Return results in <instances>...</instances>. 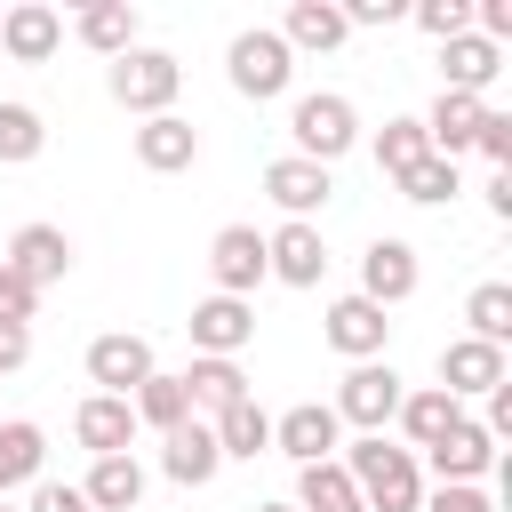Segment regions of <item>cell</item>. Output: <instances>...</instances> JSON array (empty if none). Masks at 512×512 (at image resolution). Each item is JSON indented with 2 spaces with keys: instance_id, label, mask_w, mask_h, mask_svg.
Wrapping results in <instances>:
<instances>
[{
  "instance_id": "22",
  "label": "cell",
  "mask_w": 512,
  "mask_h": 512,
  "mask_svg": "<svg viewBox=\"0 0 512 512\" xmlns=\"http://www.w3.org/2000/svg\"><path fill=\"white\" fill-rule=\"evenodd\" d=\"M392 416H400V432H408L416 448H440V440L464 424V408H456L440 384H424V392H400V408H392Z\"/></svg>"
},
{
  "instance_id": "1",
  "label": "cell",
  "mask_w": 512,
  "mask_h": 512,
  "mask_svg": "<svg viewBox=\"0 0 512 512\" xmlns=\"http://www.w3.org/2000/svg\"><path fill=\"white\" fill-rule=\"evenodd\" d=\"M344 480L360 488L368 512H424V472H416V448H384V432L352 440L344 456Z\"/></svg>"
},
{
  "instance_id": "39",
  "label": "cell",
  "mask_w": 512,
  "mask_h": 512,
  "mask_svg": "<svg viewBox=\"0 0 512 512\" xmlns=\"http://www.w3.org/2000/svg\"><path fill=\"white\" fill-rule=\"evenodd\" d=\"M24 512H88V496H80V488H64V480H40Z\"/></svg>"
},
{
  "instance_id": "14",
  "label": "cell",
  "mask_w": 512,
  "mask_h": 512,
  "mask_svg": "<svg viewBox=\"0 0 512 512\" xmlns=\"http://www.w3.org/2000/svg\"><path fill=\"white\" fill-rule=\"evenodd\" d=\"M504 384V344H480V336H456L440 352V392L464 400V392H496Z\"/></svg>"
},
{
  "instance_id": "25",
  "label": "cell",
  "mask_w": 512,
  "mask_h": 512,
  "mask_svg": "<svg viewBox=\"0 0 512 512\" xmlns=\"http://www.w3.org/2000/svg\"><path fill=\"white\" fill-rule=\"evenodd\" d=\"M208 432H216V456H264V448H272V416H264L256 400L216 408V416H208Z\"/></svg>"
},
{
  "instance_id": "12",
  "label": "cell",
  "mask_w": 512,
  "mask_h": 512,
  "mask_svg": "<svg viewBox=\"0 0 512 512\" xmlns=\"http://www.w3.org/2000/svg\"><path fill=\"white\" fill-rule=\"evenodd\" d=\"M488 112H496L488 96H456V88H440V104L424 112V144H432L440 160H456V152H472V136H480Z\"/></svg>"
},
{
  "instance_id": "11",
  "label": "cell",
  "mask_w": 512,
  "mask_h": 512,
  "mask_svg": "<svg viewBox=\"0 0 512 512\" xmlns=\"http://www.w3.org/2000/svg\"><path fill=\"white\" fill-rule=\"evenodd\" d=\"M72 440H80L88 456H128V440H136V408L112 400V392H88V400L72 408Z\"/></svg>"
},
{
  "instance_id": "18",
  "label": "cell",
  "mask_w": 512,
  "mask_h": 512,
  "mask_svg": "<svg viewBox=\"0 0 512 512\" xmlns=\"http://www.w3.org/2000/svg\"><path fill=\"white\" fill-rule=\"evenodd\" d=\"M160 440H168V448H160V464H168V480H176V488H200V480H216V464H224V456H216V432H208V416H184V424H176V432H160Z\"/></svg>"
},
{
  "instance_id": "37",
  "label": "cell",
  "mask_w": 512,
  "mask_h": 512,
  "mask_svg": "<svg viewBox=\"0 0 512 512\" xmlns=\"http://www.w3.org/2000/svg\"><path fill=\"white\" fill-rule=\"evenodd\" d=\"M472 144H480V152H488V168H496V176H512V120H504V112H488V120H480V136H472Z\"/></svg>"
},
{
  "instance_id": "44",
  "label": "cell",
  "mask_w": 512,
  "mask_h": 512,
  "mask_svg": "<svg viewBox=\"0 0 512 512\" xmlns=\"http://www.w3.org/2000/svg\"><path fill=\"white\" fill-rule=\"evenodd\" d=\"M256 512H296V504H256Z\"/></svg>"
},
{
  "instance_id": "17",
  "label": "cell",
  "mask_w": 512,
  "mask_h": 512,
  "mask_svg": "<svg viewBox=\"0 0 512 512\" xmlns=\"http://www.w3.org/2000/svg\"><path fill=\"white\" fill-rule=\"evenodd\" d=\"M384 336H392L384 304H368V296H336V304H328V344H336V352L376 360V352H384Z\"/></svg>"
},
{
  "instance_id": "7",
  "label": "cell",
  "mask_w": 512,
  "mask_h": 512,
  "mask_svg": "<svg viewBox=\"0 0 512 512\" xmlns=\"http://www.w3.org/2000/svg\"><path fill=\"white\" fill-rule=\"evenodd\" d=\"M208 272H216V296H248L264 280V232L256 224H224L208 240Z\"/></svg>"
},
{
  "instance_id": "35",
  "label": "cell",
  "mask_w": 512,
  "mask_h": 512,
  "mask_svg": "<svg viewBox=\"0 0 512 512\" xmlns=\"http://www.w3.org/2000/svg\"><path fill=\"white\" fill-rule=\"evenodd\" d=\"M40 144H48L40 112H32V104H0V160H32Z\"/></svg>"
},
{
  "instance_id": "30",
  "label": "cell",
  "mask_w": 512,
  "mask_h": 512,
  "mask_svg": "<svg viewBox=\"0 0 512 512\" xmlns=\"http://www.w3.org/2000/svg\"><path fill=\"white\" fill-rule=\"evenodd\" d=\"M352 24H344V8H328V0H296L288 8V24H280V40H288V56L296 48H336Z\"/></svg>"
},
{
  "instance_id": "38",
  "label": "cell",
  "mask_w": 512,
  "mask_h": 512,
  "mask_svg": "<svg viewBox=\"0 0 512 512\" xmlns=\"http://www.w3.org/2000/svg\"><path fill=\"white\" fill-rule=\"evenodd\" d=\"M32 304H40V288H32V280H16V272L0 264V320H16V328H24V320H32Z\"/></svg>"
},
{
  "instance_id": "20",
  "label": "cell",
  "mask_w": 512,
  "mask_h": 512,
  "mask_svg": "<svg viewBox=\"0 0 512 512\" xmlns=\"http://www.w3.org/2000/svg\"><path fill=\"white\" fill-rule=\"evenodd\" d=\"M136 160H144L152 176H176V168H192V160H200V128H192V120H176V112H160V120H144V128H136Z\"/></svg>"
},
{
  "instance_id": "16",
  "label": "cell",
  "mask_w": 512,
  "mask_h": 512,
  "mask_svg": "<svg viewBox=\"0 0 512 512\" xmlns=\"http://www.w3.org/2000/svg\"><path fill=\"white\" fill-rule=\"evenodd\" d=\"M264 192L288 208V224H304V216H312V208H320L336 184H328V168H320V160H296V152H280V160L264 168Z\"/></svg>"
},
{
  "instance_id": "4",
  "label": "cell",
  "mask_w": 512,
  "mask_h": 512,
  "mask_svg": "<svg viewBox=\"0 0 512 512\" xmlns=\"http://www.w3.org/2000/svg\"><path fill=\"white\" fill-rule=\"evenodd\" d=\"M400 408V376L384 360H360L344 384H336V424H360V432H384Z\"/></svg>"
},
{
  "instance_id": "26",
  "label": "cell",
  "mask_w": 512,
  "mask_h": 512,
  "mask_svg": "<svg viewBox=\"0 0 512 512\" xmlns=\"http://www.w3.org/2000/svg\"><path fill=\"white\" fill-rule=\"evenodd\" d=\"M184 400H192V416L208 408H232V400H248V376H240V360H192L184 368Z\"/></svg>"
},
{
  "instance_id": "13",
  "label": "cell",
  "mask_w": 512,
  "mask_h": 512,
  "mask_svg": "<svg viewBox=\"0 0 512 512\" xmlns=\"http://www.w3.org/2000/svg\"><path fill=\"white\" fill-rule=\"evenodd\" d=\"M360 296L384 304V312L408 304V296H416V248H408V240H376V248L360 256Z\"/></svg>"
},
{
  "instance_id": "6",
  "label": "cell",
  "mask_w": 512,
  "mask_h": 512,
  "mask_svg": "<svg viewBox=\"0 0 512 512\" xmlns=\"http://www.w3.org/2000/svg\"><path fill=\"white\" fill-rule=\"evenodd\" d=\"M144 376H152V344H144V336L112 328V336H96V344H88V384H96V392L128 400V392H136Z\"/></svg>"
},
{
  "instance_id": "5",
  "label": "cell",
  "mask_w": 512,
  "mask_h": 512,
  "mask_svg": "<svg viewBox=\"0 0 512 512\" xmlns=\"http://www.w3.org/2000/svg\"><path fill=\"white\" fill-rule=\"evenodd\" d=\"M288 72H296V56H288L280 32H240V40H232V88H240V96L264 104V96L288 88Z\"/></svg>"
},
{
  "instance_id": "10",
  "label": "cell",
  "mask_w": 512,
  "mask_h": 512,
  "mask_svg": "<svg viewBox=\"0 0 512 512\" xmlns=\"http://www.w3.org/2000/svg\"><path fill=\"white\" fill-rule=\"evenodd\" d=\"M16 280H32V288H48V280H64L72 272V240L56 232V224H16V240H8V256H0Z\"/></svg>"
},
{
  "instance_id": "45",
  "label": "cell",
  "mask_w": 512,
  "mask_h": 512,
  "mask_svg": "<svg viewBox=\"0 0 512 512\" xmlns=\"http://www.w3.org/2000/svg\"><path fill=\"white\" fill-rule=\"evenodd\" d=\"M0 512H8V504H0Z\"/></svg>"
},
{
  "instance_id": "24",
  "label": "cell",
  "mask_w": 512,
  "mask_h": 512,
  "mask_svg": "<svg viewBox=\"0 0 512 512\" xmlns=\"http://www.w3.org/2000/svg\"><path fill=\"white\" fill-rule=\"evenodd\" d=\"M80 496H88V512H136L144 504V464L136 456H96Z\"/></svg>"
},
{
  "instance_id": "31",
  "label": "cell",
  "mask_w": 512,
  "mask_h": 512,
  "mask_svg": "<svg viewBox=\"0 0 512 512\" xmlns=\"http://www.w3.org/2000/svg\"><path fill=\"white\" fill-rule=\"evenodd\" d=\"M40 456H48V448H40V424H24V416H16V424H0V496H8V488H24V480L40 472Z\"/></svg>"
},
{
  "instance_id": "29",
  "label": "cell",
  "mask_w": 512,
  "mask_h": 512,
  "mask_svg": "<svg viewBox=\"0 0 512 512\" xmlns=\"http://www.w3.org/2000/svg\"><path fill=\"white\" fill-rule=\"evenodd\" d=\"M80 48H96V56H128L136 48V16L120 8V0H96V8H80Z\"/></svg>"
},
{
  "instance_id": "42",
  "label": "cell",
  "mask_w": 512,
  "mask_h": 512,
  "mask_svg": "<svg viewBox=\"0 0 512 512\" xmlns=\"http://www.w3.org/2000/svg\"><path fill=\"white\" fill-rule=\"evenodd\" d=\"M392 16H408V8L400 0H352L344 8V24H392Z\"/></svg>"
},
{
  "instance_id": "21",
  "label": "cell",
  "mask_w": 512,
  "mask_h": 512,
  "mask_svg": "<svg viewBox=\"0 0 512 512\" xmlns=\"http://www.w3.org/2000/svg\"><path fill=\"white\" fill-rule=\"evenodd\" d=\"M264 272H280L288 288H312V280L328 272V248H320V232H312V224H280V232L264 240Z\"/></svg>"
},
{
  "instance_id": "19",
  "label": "cell",
  "mask_w": 512,
  "mask_h": 512,
  "mask_svg": "<svg viewBox=\"0 0 512 512\" xmlns=\"http://www.w3.org/2000/svg\"><path fill=\"white\" fill-rule=\"evenodd\" d=\"M424 456H432V472H440L448 488H472V480H480V472L496 464V432L464 416V424H456V432H448L440 448H424Z\"/></svg>"
},
{
  "instance_id": "28",
  "label": "cell",
  "mask_w": 512,
  "mask_h": 512,
  "mask_svg": "<svg viewBox=\"0 0 512 512\" xmlns=\"http://www.w3.org/2000/svg\"><path fill=\"white\" fill-rule=\"evenodd\" d=\"M296 512H368V504H360V488L344 480V464L328 456V464H304V480H296Z\"/></svg>"
},
{
  "instance_id": "32",
  "label": "cell",
  "mask_w": 512,
  "mask_h": 512,
  "mask_svg": "<svg viewBox=\"0 0 512 512\" xmlns=\"http://www.w3.org/2000/svg\"><path fill=\"white\" fill-rule=\"evenodd\" d=\"M464 320H472L480 344H504V336H512V288H504V280H480V288L464 296Z\"/></svg>"
},
{
  "instance_id": "41",
  "label": "cell",
  "mask_w": 512,
  "mask_h": 512,
  "mask_svg": "<svg viewBox=\"0 0 512 512\" xmlns=\"http://www.w3.org/2000/svg\"><path fill=\"white\" fill-rule=\"evenodd\" d=\"M24 360H32V328L0 320V376H8V368H24Z\"/></svg>"
},
{
  "instance_id": "40",
  "label": "cell",
  "mask_w": 512,
  "mask_h": 512,
  "mask_svg": "<svg viewBox=\"0 0 512 512\" xmlns=\"http://www.w3.org/2000/svg\"><path fill=\"white\" fill-rule=\"evenodd\" d=\"M472 32L504 48V32H512V0H480V8H472Z\"/></svg>"
},
{
  "instance_id": "36",
  "label": "cell",
  "mask_w": 512,
  "mask_h": 512,
  "mask_svg": "<svg viewBox=\"0 0 512 512\" xmlns=\"http://www.w3.org/2000/svg\"><path fill=\"white\" fill-rule=\"evenodd\" d=\"M416 24H424L440 48H448L456 32H472V8H464V0H424V8H416Z\"/></svg>"
},
{
  "instance_id": "23",
  "label": "cell",
  "mask_w": 512,
  "mask_h": 512,
  "mask_svg": "<svg viewBox=\"0 0 512 512\" xmlns=\"http://www.w3.org/2000/svg\"><path fill=\"white\" fill-rule=\"evenodd\" d=\"M440 72H448V88H456V96H480V88L504 72V48H496V40H480V32H456V40H448V56H440Z\"/></svg>"
},
{
  "instance_id": "34",
  "label": "cell",
  "mask_w": 512,
  "mask_h": 512,
  "mask_svg": "<svg viewBox=\"0 0 512 512\" xmlns=\"http://www.w3.org/2000/svg\"><path fill=\"white\" fill-rule=\"evenodd\" d=\"M400 192L432 208V200H456V192H464V176H456V160H440V152H432V160H416V168L400 176Z\"/></svg>"
},
{
  "instance_id": "9",
  "label": "cell",
  "mask_w": 512,
  "mask_h": 512,
  "mask_svg": "<svg viewBox=\"0 0 512 512\" xmlns=\"http://www.w3.org/2000/svg\"><path fill=\"white\" fill-rule=\"evenodd\" d=\"M336 408H320V400H296L288 416H272V448L280 456H296V464H328L336 456Z\"/></svg>"
},
{
  "instance_id": "3",
  "label": "cell",
  "mask_w": 512,
  "mask_h": 512,
  "mask_svg": "<svg viewBox=\"0 0 512 512\" xmlns=\"http://www.w3.org/2000/svg\"><path fill=\"white\" fill-rule=\"evenodd\" d=\"M288 136H296V160H320V168H328L336 152H352L360 120H352V104H344V96H296Z\"/></svg>"
},
{
  "instance_id": "8",
  "label": "cell",
  "mask_w": 512,
  "mask_h": 512,
  "mask_svg": "<svg viewBox=\"0 0 512 512\" xmlns=\"http://www.w3.org/2000/svg\"><path fill=\"white\" fill-rule=\"evenodd\" d=\"M248 336H256L248 296H208V304H192V352H200V360H232Z\"/></svg>"
},
{
  "instance_id": "33",
  "label": "cell",
  "mask_w": 512,
  "mask_h": 512,
  "mask_svg": "<svg viewBox=\"0 0 512 512\" xmlns=\"http://www.w3.org/2000/svg\"><path fill=\"white\" fill-rule=\"evenodd\" d=\"M416 160H432L424 120H384V136H376V168H384V176H408Z\"/></svg>"
},
{
  "instance_id": "2",
  "label": "cell",
  "mask_w": 512,
  "mask_h": 512,
  "mask_svg": "<svg viewBox=\"0 0 512 512\" xmlns=\"http://www.w3.org/2000/svg\"><path fill=\"white\" fill-rule=\"evenodd\" d=\"M176 80H184V72H176V56H160V48H128V56H112V72H104L112 104H128V112H144V120L168 112Z\"/></svg>"
},
{
  "instance_id": "15",
  "label": "cell",
  "mask_w": 512,
  "mask_h": 512,
  "mask_svg": "<svg viewBox=\"0 0 512 512\" xmlns=\"http://www.w3.org/2000/svg\"><path fill=\"white\" fill-rule=\"evenodd\" d=\"M0 48H8L16 64H48V56L64 48V16H56V8H40V0H24V8H8V16H0Z\"/></svg>"
},
{
  "instance_id": "43",
  "label": "cell",
  "mask_w": 512,
  "mask_h": 512,
  "mask_svg": "<svg viewBox=\"0 0 512 512\" xmlns=\"http://www.w3.org/2000/svg\"><path fill=\"white\" fill-rule=\"evenodd\" d=\"M432 512H496V504H488L480 488H440V496H432Z\"/></svg>"
},
{
  "instance_id": "27",
  "label": "cell",
  "mask_w": 512,
  "mask_h": 512,
  "mask_svg": "<svg viewBox=\"0 0 512 512\" xmlns=\"http://www.w3.org/2000/svg\"><path fill=\"white\" fill-rule=\"evenodd\" d=\"M128 408H136V424H152V432H176L184 416H192V400H184V376H144L136 392H128Z\"/></svg>"
}]
</instances>
